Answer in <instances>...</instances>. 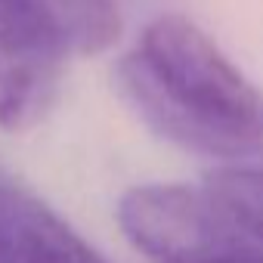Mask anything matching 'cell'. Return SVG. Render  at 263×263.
<instances>
[{"mask_svg": "<svg viewBox=\"0 0 263 263\" xmlns=\"http://www.w3.org/2000/svg\"><path fill=\"white\" fill-rule=\"evenodd\" d=\"M115 90L152 134L180 149L263 158V90L180 13L146 22L115 62Z\"/></svg>", "mask_w": 263, "mask_h": 263, "instance_id": "1", "label": "cell"}, {"mask_svg": "<svg viewBox=\"0 0 263 263\" xmlns=\"http://www.w3.org/2000/svg\"><path fill=\"white\" fill-rule=\"evenodd\" d=\"M118 226L152 263H263V241L208 189L134 186L118 198Z\"/></svg>", "mask_w": 263, "mask_h": 263, "instance_id": "2", "label": "cell"}, {"mask_svg": "<svg viewBox=\"0 0 263 263\" xmlns=\"http://www.w3.org/2000/svg\"><path fill=\"white\" fill-rule=\"evenodd\" d=\"M68 53L19 0H0V127L28 130L56 102Z\"/></svg>", "mask_w": 263, "mask_h": 263, "instance_id": "3", "label": "cell"}, {"mask_svg": "<svg viewBox=\"0 0 263 263\" xmlns=\"http://www.w3.org/2000/svg\"><path fill=\"white\" fill-rule=\"evenodd\" d=\"M0 263H108L37 195L0 174Z\"/></svg>", "mask_w": 263, "mask_h": 263, "instance_id": "4", "label": "cell"}, {"mask_svg": "<svg viewBox=\"0 0 263 263\" xmlns=\"http://www.w3.org/2000/svg\"><path fill=\"white\" fill-rule=\"evenodd\" d=\"M68 56H96L118 44L121 13L115 0H19Z\"/></svg>", "mask_w": 263, "mask_h": 263, "instance_id": "5", "label": "cell"}, {"mask_svg": "<svg viewBox=\"0 0 263 263\" xmlns=\"http://www.w3.org/2000/svg\"><path fill=\"white\" fill-rule=\"evenodd\" d=\"M204 189L263 241V167L229 164L204 177Z\"/></svg>", "mask_w": 263, "mask_h": 263, "instance_id": "6", "label": "cell"}]
</instances>
